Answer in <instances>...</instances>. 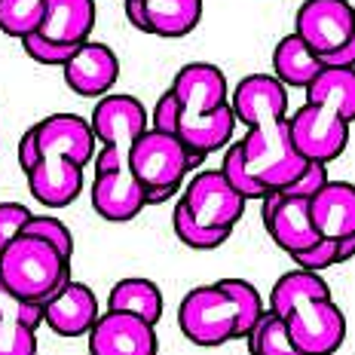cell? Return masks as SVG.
I'll return each instance as SVG.
<instances>
[{"label": "cell", "instance_id": "6da1fadb", "mask_svg": "<svg viewBox=\"0 0 355 355\" xmlns=\"http://www.w3.org/2000/svg\"><path fill=\"white\" fill-rule=\"evenodd\" d=\"M71 279V257L40 236L19 233L0 248V285L21 300L43 303Z\"/></svg>", "mask_w": 355, "mask_h": 355}, {"label": "cell", "instance_id": "7a4b0ae2", "mask_svg": "<svg viewBox=\"0 0 355 355\" xmlns=\"http://www.w3.org/2000/svg\"><path fill=\"white\" fill-rule=\"evenodd\" d=\"M202 157L190 153L178 141V135L159 129H144L129 150V166L138 184L147 190V205H159L181 190L190 168H196Z\"/></svg>", "mask_w": 355, "mask_h": 355}, {"label": "cell", "instance_id": "3957f363", "mask_svg": "<svg viewBox=\"0 0 355 355\" xmlns=\"http://www.w3.org/2000/svg\"><path fill=\"white\" fill-rule=\"evenodd\" d=\"M89 125L95 132V141H101V153L92 157L95 172L132 168L129 150L147 129V110L141 101L135 95H105L89 116Z\"/></svg>", "mask_w": 355, "mask_h": 355}, {"label": "cell", "instance_id": "277c9868", "mask_svg": "<svg viewBox=\"0 0 355 355\" xmlns=\"http://www.w3.org/2000/svg\"><path fill=\"white\" fill-rule=\"evenodd\" d=\"M245 168L270 190H282L300 175L306 159L294 150L285 116H266L248 125V135L239 138Z\"/></svg>", "mask_w": 355, "mask_h": 355}, {"label": "cell", "instance_id": "5b68a950", "mask_svg": "<svg viewBox=\"0 0 355 355\" xmlns=\"http://www.w3.org/2000/svg\"><path fill=\"white\" fill-rule=\"evenodd\" d=\"M178 328L196 346H224L239 340V309L220 282L199 285L178 306Z\"/></svg>", "mask_w": 355, "mask_h": 355}, {"label": "cell", "instance_id": "8992f818", "mask_svg": "<svg viewBox=\"0 0 355 355\" xmlns=\"http://www.w3.org/2000/svg\"><path fill=\"white\" fill-rule=\"evenodd\" d=\"M288 324V337L297 355H328L337 352L346 340V315L334 297H309L300 300L282 315Z\"/></svg>", "mask_w": 355, "mask_h": 355}, {"label": "cell", "instance_id": "52a82bcc", "mask_svg": "<svg viewBox=\"0 0 355 355\" xmlns=\"http://www.w3.org/2000/svg\"><path fill=\"white\" fill-rule=\"evenodd\" d=\"M288 135H291L294 150L303 159H319V162H334L349 144V129L352 123H346L343 116H337L334 110L319 107V105H303L291 116H285Z\"/></svg>", "mask_w": 355, "mask_h": 355}, {"label": "cell", "instance_id": "ba28073f", "mask_svg": "<svg viewBox=\"0 0 355 355\" xmlns=\"http://www.w3.org/2000/svg\"><path fill=\"white\" fill-rule=\"evenodd\" d=\"M181 202L187 205L190 218H193L196 224L233 230L242 220V214H245L248 199L242 193H236L220 168H205V172H196L184 184Z\"/></svg>", "mask_w": 355, "mask_h": 355}, {"label": "cell", "instance_id": "9c48e42d", "mask_svg": "<svg viewBox=\"0 0 355 355\" xmlns=\"http://www.w3.org/2000/svg\"><path fill=\"white\" fill-rule=\"evenodd\" d=\"M294 34L315 55L355 40V12L349 0H303L294 16Z\"/></svg>", "mask_w": 355, "mask_h": 355}, {"label": "cell", "instance_id": "30bf717a", "mask_svg": "<svg viewBox=\"0 0 355 355\" xmlns=\"http://www.w3.org/2000/svg\"><path fill=\"white\" fill-rule=\"evenodd\" d=\"M261 205H263L261 211H263L266 233L276 242V248H282L288 257L315 245L322 239L313 218H309L306 196H291V193H282V190H270L261 199Z\"/></svg>", "mask_w": 355, "mask_h": 355}, {"label": "cell", "instance_id": "8fae6325", "mask_svg": "<svg viewBox=\"0 0 355 355\" xmlns=\"http://www.w3.org/2000/svg\"><path fill=\"white\" fill-rule=\"evenodd\" d=\"M157 324L144 322L141 315L125 309H107L98 313L95 324L89 328V352L92 355H153L159 349Z\"/></svg>", "mask_w": 355, "mask_h": 355}, {"label": "cell", "instance_id": "7c38bea8", "mask_svg": "<svg viewBox=\"0 0 355 355\" xmlns=\"http://www.w3.org/2000/svg\"><path fill=\"white\" fill-rule=\"evenodd\" d=\"M178 98V116H199L230 101V83L211 62H190L175 73L168 86Z\"/></svg>", "mask_w": 355, "mask_h": 355}, {"label": "cell", "instance_id": "4fadbf2b", "mask_svg": "<svg viewBox=\"0 0 355 355\" xmlns=\"http://www.w3.org/2000/svg\"><path fill=\"white\" fill-rule=\"evenodd\" d=\"M62 73H64V83H68L73 95L98 98V95H107L110 86L120 80V58H116V53L107 43L86 40V43H80L77 53L62 64Z\"/></svg>", "mask_w": 355, "mask_h": 355}, {"label": "cell", "instance_id": "5bb4252c", "mask_svg": "<svg viewBox=\"0 0 355 355\" xmlns=\"http://www.w3.org/2000/svg\"><path fill=\"white\" fill-rule=\"evenodd\" d=\"M43 306V324L58 337H83L98 319V297L83 282L68 279L62 288H55Z\"/></svg>", "mask_w": 355, "mask_h": 355}, {"label": "cell", "instance_id": "9a60e30c", "mask_svg": "<svg viewBox=\"0 0 355 355\" xmlns=\"http://www.w3.org/2000/svg\"><path fill=\"white\" fill-rule=\"evenodd\" d=\"M89 199H92L95 214L110 224H129L147 209V190L138 184L132 168L95 172Z\"/></svg>", "mask_w": 355, "mask_h": 355}, {"label": "cell", "instance_id": "2e32d148", "mask_svg": "<svg viewBox=\"0 0 355 355\" xmlns=\"http://www.w3.org/2000/svg\"><path fill=\"white\" fill-rule=\"evenodd\" d=\"M83 168L77 159L58 157V153H46L34 162L28 175V190L43 209H68V205L83 193Z\"/></svg>", "mask_w": 355, "mask_h": 355}, {"label": "cell", "instance_id": "e0dca14e", "mask_svg": "<svg viewBox=\"0 0 355 355\" xmlns=\"http://www.w3.org/2000/svg\"><path fill=\"white\" fill-rule=\"evenodd\" d=\"M31 135L37 141L40 157L58 153V157L77 159L80 166L92 162V157H95V132H92V125H89V120H83V116H77V114L43 116L40 123L31 125Z\"/></svg>", "mask_w": 355, "mask_h": 355}, {"label": "cell", "instance_id": "ac0fdd59", "mask_svg": "<svg viewBox=\"0 0 355 355\" xmlns=\"http://www.w3.org/2000/svg\"><path fill=\"white\" fill-rule=\"evenodd\" d=\"M230 107L236 123L254 125L266 116H285L288 110V86L272 73H248L233 86Z\"/></svg>", "mask_w": 355, "mask_h": 355}, {"label": "cell", "instance_id": "d6986e66", "mask_svg": "<svg viewBox=\"0 0 355 355\" xmlns=\"http://www.w3.org/2000/svg\"><path fill=\"white\" fill-rule=\"evenodd\" d=\"M309 218L322 239H343L355 233V190L349 181H324L309 196Z\"/></svg>", "mask_w": 355, "mask_h": 355}, {"label": "cell", "instance_id": "ffe728a7", "mask_svg": "<svg viewBox=\"0 0 355 355\" xmlns=\"http://www.w3.org/2000/svg\"><path fill=\"white\" fill-rule=\"evenodd\" d=\"M233 129H236V114L230 107V101L220 107L209 110V114H199V116H178V141L187 147L190 153L196 157H209V153L220 150L233 141Z\"/></svg>", "mask_w": 355, "mask_h": 355}, {"label": "cell", "instance_id": "44dd1931", "mask_svg": "<svg viewBox=\"0 0 355 355\" xmlns=\"http://www.w3.org/2000/svg\"><path fill=\"white\" fill-rule=\"evenodd\" d=\"M95 28V0H43V19L37 34L55 43H80L89 40Z\"/></svg>", "mask_w": 355, "mask_h": 355}, {"label": "cell", "instance_id": "7402d4cb", "mask_svg": "<svg viewBox=\"0 0 355 355\" xmlns=\"http://www.w3.org/2000/svg\"><path fill=\"white\" fill-rule=\"evenodd\" d=\"M306 101L334 110L346 123H355V71L352 64L322 68L306 83Z\"/></svg>", "mask_w": 355, "mask_h": 355}, {"label": "cell", "instance_id": "603a6c76", "mask_svg": "<svg viewBox=\"0 0 355 355\" xmlns=\"http://www.w3.org/2000/svg\"><path fill=\"white\" fill-rule=\"evenodd\" d=\"M150 34L175 40L196 31L202 21V0H141Z\"/></svg>", "mask_w": 355, "mask_h": 355}, {"label": "cell", "instance_id": "cb8c5ba5", "mask_svg": "<svg viewBox=\"0 0 355 355\" xmlns=\"http://www.w3.org/2000/svg\"><path fill=\"white\" fill-rule=\"evenodd\" d=\"M322 71V62L297 34H288L272 49V77L285 86L306 89V83Z\"/></svg>", "mask_w": 355, "mask_h": 355}, {"label": "cell", "instance_id": "d4e9b609", "mask_svg": "<svg viewBox=\"0 0 355 355\" xmlns=\"http://www.w3.org/2000/svg\"><path fill=\"white\" fill-rule=\"evenodd\" d=\"M110 309H125V313L141 315L144 322L157 324L162 319V291L150 279H120L107 294Z\"/></svg>", "mask_w": 355, "mask_h": 355}, {"label": "cell", "instance_id": "484cf974", "mask_svg": "<svg viewBox=\"0 0 355 355\" xmlns=\"http://www.w3.org/2000/svg\"><path fill=\"white\" fill-rule=\"evenodd\" d=\"M331 288L328 282L319 276V272L313 270H303V266H297V270L291 272H282V276L276 279V285H272L270 291V306L276 315H285L291 306H297L300 300H309V297H328Z\"/></svg>", "mask_w": 355, "mask_h": 355}, {"label": "cell", "instance_id": "4316f807", "mask_svg": "<svg viewBox=\"0 0 355 355\" xmlns=\"http://www.w3.org/2000/svg\"><path fill=\"white\" fill-rule=\"evenodd\" d=\"M248 349L254 355H297L288 337V324L272 309H263L261 319L248 328Z\"/></svg>", "mask_w": 355, "mask_h": 355}, {"label": "cell", "instance_id": "83f0119b", "mask_svg": "<svg viewBox=\"0 0 355 355\" xmlns=\"http://www.w3.org/2000/svg\"><path fill=\"white\" fill-rule=\"evenodd\" d=\"M172 227H175L178 242H184V245L193 248V251H214V248H220L227 239H230V233H233V230H224V227L196 224L181 199H178V205L172 211Z\"/></svg>", "mask_w": 355, "mask_h": 355}, {"label": "cell", "instance_id": "f1b7e54d", "mask_svg": "<svg viewBox=\"0 0 355 355\" xmlns=\"http://www.w3.org/2000/svg\"><path fill=\"white\" fill-rule=\"evenodd\" d=\"M43 0H0V31L6 37H25L40 28Z\"/></svg>", "mask_w": 355, "mask_h": 355}, {"label": "cell", "instance_id": "f546056e", "mask_svg": "<svg viewBox=\"0 0 355 355\" xmlns=\"http://www.w3.org/2000/svg\"><path fill=\"white\" fill-rule=\"evenodd\" d=\"M220 172H224V178L230 181V187L236 190V193H242L245 199H261L270 193V187H266L263 181H257L254 175L245 168V159H242V144L239 141H230L224 150V162H220Z\"/></svg>", "mask_w": 355, "mask_h": 355}, {"label": "cell", "instance_id": "4dcf8cb0", "mask_svg": "<svg viewBox=\"0 0 355 355\" xmlns=\"http://www.w3.org/2000/svg\"><path fill=\"white\" fill-rule=\"evenodd\" d=\"M218 282L227 288V294L233 297L236 309H239V337H245L248 328L261 319V313L266 309L261 300V291L251 282H245V279H218Z\"/></svg>", "mask_w": 355, "mask_h": 355}, {"label": "cell", "instance_id": "1f68e13d", "mask_svg": "<svg viewBox=\"0 0 355 355\" xmlns=\"http://www.w3.org/2000/svg\"><path fill=\"white\" fill-rule=\"evenodd\" d=\"M37 352V328L12 315H0V355H31Z\"/></svg>", "mask_w": 355, "mask_h": 355}, {"label": "cell", "instance_id": "d6a6232c", "mask_svg": "<svg viewBox=\"0 0 355 355\" xmlns=\"http://www.w3.org/2000/svg\"><path fill=\"white\" fill-rule=\"evenodd\" d=\"M21 233L46 239L49 245L58 248V254H62V257L73 254V236H71V230L58 218H53V214H31V218H28V224L21 227Z\"/></svg>", "mask_w": 355, "mask_h": 355}, {"label": "cell", "instance_id": "836d02e7", "mask_svg": "<svg viewBox=\"0 0 355 355\" xmlns=\"http://www.w3.org/2000/svg\"><path fill=\"white\" fill-rule=\"evenodd\" d=\"M21 46H25L28 58H34L37 64H53V68H62L68 58L77 53L80 46H73V43H55V40H46V37L40 34H25L21 37Z\"/></svg>", "mask_w": 355, "mask_h": 355}, {"label": "cell", "instance_id": "e575fe53", "mask_svg": "<svg viewBox=\"0 0 355 355\" xmlns=\"http://www.w3.org/2000/svg\"><path fill=\"white\" fill-rule=\"evenodd\" d=\"M328 181V162H319V159H306V166L300 168V175L294 178L291 184H285L282 193H291V196H313L322 184Z\"/></svg>", "mask_w": 355, "mask_h": 355}, {"label": "cell", "instance_id": "d590c367", "mask_svg": "<svg viewBox=\"0 0 355 355\" xmlns=\"http://www.w3.org/2000/svg\"><path fill=\"white\" fill-rule=\"evenodd\" d=\"M291 261L303 266V270H313V272H322L328 270V266L337 263V245L334 239H319L315 245L297 251V254H291Z\"/></svg>", "mask_w": 355, "mask_h": 355}, {"label": "cell", "instance_id": "8d00e7d4", "mask_svg": "<svg viewBox=\"0 0 355 355\" xmlns=\"http://www.w3.org/2000/svg\"><path fill=\"white\" fill-rule=\"evenodd\" d=\"M0 315H12V319H21L31 328H40L43 324V306L31 300H21L16 294H10L3 285H0Z\"/></svg>", "mask_w": 355, "mask_h": 355}, {"label": "cell", "instance_id": "74e56055", "mask_svg": "<svg viewBox=\"0 0 355 355\" xmlns=\"http://www.w3.org/2000/svg\"><path fill=\"white\" fill-rule=\"evenodd\" d=\"M31 209H25L21 202H0V248L6 245V242H12L16 236L21 233V227L28 224V218H31Z\"/></svg>", "mask_w": 355, "mask_h": 355}, {"label": "cell", "instance_id": "f35d334b", "mask_svg": "<svg viewBox=\"0 0 355 355\" xmlns=\"http://www.w3.org/2000/svg\"><path fill=\"white\" fill-rule=\"evenodd\" d=\"M150 123H153V129L175 135V129H178V98H175L172 89H166V92L157 98V105H153V110H150Z\"/></svg>", "mask_w": 355, "mask_h": 355}, {"label": "cell", "instance_id": "ab89813d", "mask_svg": "<svg viewBox=\"0 0 355 355\" xmlns=\"http://www.w3.org/2000/svg\"><path fill=\"white\" fill-rule=\"evenodd\" d=\"M322 68H340V64H355V40H349L346 46L340 49H331V53H322L319 55Z\"/></svg>", "mask_w": 355, "mask_h": 355}, {"label": "cell", "instance_id": "60d3db41", "mask_svg": "<svg viewBox=\"0 0 355 355\" xmlns=\"http://www.w3.org/2000/svg\"><path fill=\"white\" fill-rule=\"evenodd\" d=\"M37 159H40V150H37V141H34L31 129H28L25 135H21V141H19V166H21V172H31Z\"/></svg>", "mask_w": 355, "mask_h": 355}, {"label": "cell", "instance_id": "b9f144b4", "mask_svg": "<svg viewBox=\"0 0 355 355\" xmlns=\"http://www.w3.org/2000/svg\"><path fill=\"white\" fill-rule=\"evenodd\" d=\"M125 19H129V25L135 28V31L150 34V25H147V16H144L141 0H125Z\"/></svg>", "mask_w": 355, "mask_h": 355}, {"label": "cell", "instance_id": "7bdbcfd3", "mask_svg": "<svg viewBox=\"0 0 355 355\" xmlns=\"http://www.w3.org/2000/svg\"><path fill=\"white\" fill-rule=\"evenodd\" d=\"M334 245H337V263H346L355 254V233L352 236H343V239H337Z\"/></svg>", "mask_w": 355, "mask_h": 355}]
</instances>
